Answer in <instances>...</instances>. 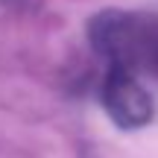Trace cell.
Returning a JSON list of instances; mask_svg holds the SVG:
<instances>
[{
  "label": "cell",
  "instance_id": "obj_1",
  "mask_svg": "<svg viewBox=\"0 0 158 158\" xmlns=\"http://www.w3.org/2000/svg\"><path fill=\"white\" fill-rule=\"evenodd\" d=\"M88 38L111 68L158 79V15L108 9L91 18Z\"/></svg>",
  "mask_w": 158,
  "mask_h": 158
},
{
  "label": "cell",
  "instance_id": "obj_2",
  "mask_svg": "<svg viewBox=\"0 0 158 158\" xmlns=\"http://www.w3.org/2000/svg\"><path fill=\"white\" fill-rule=\"evenodd\" d=\"M102 106L120 129H141L152 120V97L129 70L108 68L102 79Z\"/></svg>",
  "mask_w": 158,
  "mask_h": 158
}]
</instances>
